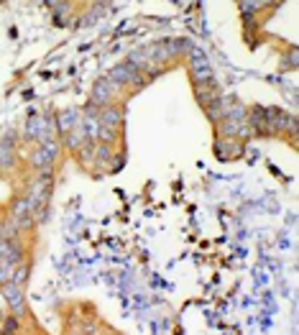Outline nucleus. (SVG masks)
Returning <instances> with one entry per match:
<instances>
[{
	"label": "nucleus",
	"mask_w": 299,
	"mask_h": 335,
	"mask_svg": "<svg viewBox=\"0 0 299 335\" xmlns=\"http://www.w3.org/2000/svg\"><path fill=\"white\" fill-rule=\"evenodd\" d=\"M54 159H56V146L49 144V141L43 144V146H39L36 154H34V164L41 166V169H49V166L54 164Z\"/></svg>",
	"instance_id": "nucleus-1"
},
{
	"label": "nucleus",
	"mask_w": 299,
	"mask_h": 335,
	"mask_svg": "<svg viewBox=\"0 0 299 335\" xmlns=\"http://www.w3.org/2000/svg\"><path fill=\"white\" fill-rule=\"evenodd\" d=\"M28 133L36 136V139H41V141H49V136H51V123H46L43 118H36V120H31V123H28Z\"/></svg>",
	"instance_id": "nucleus-2"
},
{
	"label": "nucleus",
	"mask_w": 299,
	"mask_h": 335,
	"mask_svg": "<svg viewBox=\"0 0 299 335\" xmlns=\"http://www.w3.org/2000/svg\"><path fill=\"white\" fill-rule=\"evenodd\" d=\"M113 93H115V87L105 80V82H97V87H95V102H105V100H110L113 97Z\"/></svg>",
	"instance_id": "nucleus-3"
}]
</instances>
